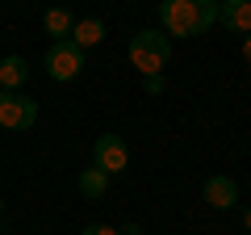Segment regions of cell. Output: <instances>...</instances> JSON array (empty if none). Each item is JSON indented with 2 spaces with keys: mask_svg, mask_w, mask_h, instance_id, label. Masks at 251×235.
Masks as SVG:
<instances>
[{
  "mask_svg": "<svg viewBox=\"0 0 251 235\" xmlns=\"http://www.w3.org/2000/svg\"><path fill=\"white\" fill-rule=\"evenodd\" d=\"M218 21V0H159V26L168 38L209 34Z\"/></svg>",
  "mask_w": 251,
  "mask_h": 235,
  "instance_id": "1",
  "label": "cell"
},
{
  "mask_svg": "<svg viewBox=\"0 0 251 235\" xmlns=\"http://www.w3.org/2000/svg\"><path fill=\"white\" fill-rule=\"evenodd\" d=\"M168 55H172V38L163 29H143L130 38V63L143 76H159L168 67Z\"/></svg>",
  "mask_w": 251,
  "mask_h": 235,
  "instance_id": "2",
  "label": "cell"
},
{
  "mask_svg": "<svg viewBox=\"0 0 251 235\" xmlns=\"http://www.w3.org/2000/svg\"><path fill=\"white\" fill-rule=\"evenodd\" d=\"M46 72H50V80H59V84L75 80V76L84 72V51L72 42V38L50 42V51H46Z\"/></svg>",
  "mask_w": 251,
  "mask_h": 235,
  "instance_id": "3",
  "label": "cell"
},
{
  "mask_svg": "<svg viewBox=\"0 0 251 235\" xmlns=\"http://www.w3.org/2000/svg\"><path fill=\"white\" fill-rule=\"evenodd\" d=\"M34 122H38V101L34 97L0 88V126L4 130H29Z\"/></svg>",
  "mask_w": 251,
  "mask_h": 235,
  "instance_id": "4",
  "label": "cell"
},
{
  "mask_svg": "<svg viewBox=\"0 0 251 235\" xmlns=\"http://www.w3.org/2000/svg\"><path fill=\"white\" fill-rule=\"evenodd\" d=\"M126 164H130V147H126L122 135H100L92 143V168H100L105 176L126 172Z\"/></svg>",
  "mask_w": 251,
  "mask_h": 235,
  "instance_id": "5",
  "label": "cell"
},
{
  "mask_svg": "<svg viewBox=\"0 0 251 235\" xmlns=\"http://www.w3.org/2000/svg\"><path fill=\"white\" fill-rule=\"evenodd\" d=\"M218 21L230 34H251V0H218Z\"/></svg>",
  "mask_w": 251,
  "mask_h": 235,
  "instance_id": "6",
  "label": "cell"
},
{
  "mask_svg": "<svg viewBox=\"0 0 251 235\" xmlns=\"http://www.w3.org/2000/svg\"><path fill=\"white\" fill-rule=\"evenodd\" d=\"M201 198L214 210H230V206H239V185H234L230 176H209V181L201 185Z\"/></svg>",
  "mask_w": 251,
  "mask_h": 235,
  "instance_id": "7",
  "label": "cell"
},
{
  "mask_svg": "<svg viewBox=\"0 0 251 235\" xmlns=\"http://www.w3.org/2000/svg\"><path fill=\"white\" fill-rule=\"evenodd\" d=\"M25 80H29V63L21 59V55H4V59H0V88L17 92Z\"/></svg>",
  "mask_w": 251,
  "mask_h": 235,
  "instance_id": "8",
  "label": "cell"
},
{
  "mask_svg": "<svg viewBox=\"0 0 251 235\" xmlns=\"http://www.w3.org/2000/svg\"><path fill=\"white\" fill-rule=\"evenodd\" d=\"M42 29L50 34V42H63V38H72V29H75V17L67 9H46V17H42Z\"/></svg>",
  "mask_w": 251,
  "mask_h": 235,
  "instance_id": "9",
  "label": "cell"
},
{
  "mask_svg": "<svg viewBox=\"0 0 251 235\" xmlns=\"http://www.w3.org/2000/svg\"><path fill=\"white\" fill-rule=\"evenodd\" d=\"M100 38H105V21H100V17H84V21H75V29H72V42L80 46V51L97 46Z\"/></svg>",
  "mask_w": 251,
  "mask_h": 235,
  "instance_id": "10",
  "label": "cell"
},
{
  "mask_svg": "<svg viewBox=\"0 0 251 235\" xmlns=\"http://www.w3.org/2000/svg\"><path fill=\"white\" fill-rule=\"evenodd\" d=\"M80 193H84V198H105V193H109V176L100 168H84L80 172Z\"/></svg>",
  "mask_w": 251,
  "mask_h": 235,
  "instance_id": "11",
  "label": "cell"
},
{
  "mask_svg": "<svg viewBox=\"0 0 251 235\" xmlns=\"http://www.w3.org/2000/svg\"><path fill=\"white\" fill-rule=\"evenodd\" d=\"M143 88L151 92V97H159L163 92V76H143Z\"/></svg>",
  "mask_w": 251,
  "mask_h": 235,
  "instance_id": "12",
  "label": "cell"
},
{
  "mask_svg": "<svg viewBox=\"0 0 251 235\" xmlns=\"http://www.w3.org/2000/svg\"><path fill=\"white\" fill-rule=\"evenodd\" d=\"M80 235H117V231H113V227H105V223H88Z\"/></svg>",
  "mask_w": 251,
  "mask_h": 235,
  "instance_id": "13",
  "label": "cell"
},
{
  "mask_svg": "<svg viewBox=\"0 0 251 235\" xmlns=\"http://www.w3.org/2000/svg\"><path fill=\"white\" fill-rule=\"evenodd\" d=\"M117 235H143V227H138V223H126V227H122Z\"/></svg>",
  "mask_w": 251,
  "mask_h": 235,
  "instance_id": "14",
  "label": "cell"
},
{
  "mask_svg": "<svg viewBox=\"0 0 251 235\" xmlns=\"http://www.w3.org/2000/svg\"><path fill=\"white\" fill-rule=\"evenodd\" d=\"M243 59L251 63V34H243Z\"/></svg>",
  "mask_w": 251,
  "mask_h": 235,
  "instance_id": "15",
  "label": "cell"
},
{
  "mask_svg": "<svg viewBox=\"0 0 251 235\" xmlns=\"http://www.w3.org/2000/svg\"><path fill=\"white\" fill-rule=\"evenodd\" d=\"M243 227H247V231H251V206H247V214H243Z\"/></svg>",
  "mask_w": 251,
  "mask_h": 235,
  "instance_id": "16",
  "label": "cell"
},
{
  "mask_svg": "<svg viewBox=\"0 0 251 235\" xmlns=\"http://www.w3.org/2000/svg\"><path fill=\"white\" fill-rule=\"evenodd\" d=\"M0 214H4V202H0Z\"/></svg>",
  "mask_w": 251,
  "mask_h": 235,
  "instance_id": "17",
  "label": "cell"
}]
</instances>
